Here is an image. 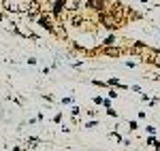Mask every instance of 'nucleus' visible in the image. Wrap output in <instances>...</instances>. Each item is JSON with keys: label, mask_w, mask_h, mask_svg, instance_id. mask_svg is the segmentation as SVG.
<instances>
[{"label": "nucleus", "mask_w": 160, "mask_h": 151, "mask_svg": "<svg viewBox=\"0 0 160 151\" xmlns=\"http://www.w3.org/2000/svg\"><path fill=\"white\" fill-rule=\"evenodd\" d=\"M4 13H13V15H26L28 9V0H2L0 2Z\"/></svg>", "instance_id": "1"}, {"label": "nucleus", "mask_w": 160, "mask_h": 151, "mask_svg": "<svg viewBox=\"0 0 160 151\" xmlns=\"http://www.w3.org/2000/svg\"><path fill=\"white\" fill-rule=\"evenodd\" d=\"M34 24H38L41 26V28H43V30H45V32H49V34H56V21H53V17H51V13L49 11H45V9H43V13H41V15H38L37 17V21H34Z\"/></svg>", "instance_id": "2"}, {"label": "nucleus", "mask_w": 160, "mask_h": 151, "mask_svg": "<svg viewBox=\"0 0 160 151\" xmlns=\"http://www.w3.org/2000/svg\"><path fill=\"white\" fill-rule=\"evenodd\" d=\"M43 13V2L41 0H28V9H26V21H37V17Z\"/></svg>", "instance_id": "3"}, {"label": "nucleus", "mask_w": 160, "mask_h": 151, "mask_svg": "<svg viewBox=\"0 0 160 151\" xmlns=\"http://www.w3.org/2000/svg\"><path fill=\"white\" fill-rule=\"evenodd\" d=\"M64 13H66V24L71 26V28H81V26L86 24L81 11H64Z\"/></svg>", "instance_id": "4"}, {"label": "nucleus", "mask_w": 160, "mask_h": 151, "mask_svg": "<svg viewBox=\"0 0 160 151\" xmlns=\"http://www.w3.org/2000/svg\"><path fill=\"white\" fill-rule=\"evenodd\" d=\"M83 4H86L90 11H96V13H100V11L107 9V2H105V0H86Z\"/></svg>", "instance_id": "5"}, {"label": "nucleus", "mask_w": 160, "mask_h": 151, "mask_svg": "<svg viewBox=\"0 0 160 151\" xmlns=\"http://www.w3.org/2000/svg\"><path fill=\"white\" fill-rule=\"evenodd\" d=\"M83 0H64V11H81Z\"/></svg>", "instance_id": "6"}, {"label": "nucleus", "mask_w": 160, "mask_h": 151, "mask_svg": "<svg viewBox=\"0 0 160 151\" xmlns=\"http://www.w3.org/2000/svg\"><path fill=\"white\" fill-rule=\"evenodd\" d=\"M107 85H109V87H118V89H130V85L122 83L118 77H111V79H107Z\"/></svg>", "instance_id": "7"}, {"label": "nucleus", "mask_w": 160, "mask_h": 151, "mask_svg": "<svg viewBox=\"0 0 160 151\" xmlns=\"http://www.w3.org/2000/svg\"><path fill=\"white\" fill-rule=\"evenodd\" d=\"M26 145H28V149L32 151V149H37L38 145H41V140H38V136H30V139L26 140Z\"/></svg>", "instance_id": "8"}, {"label": "nucleus", "mask_w": 160, "mask_h": 151, "mask_svg": "<svg viewBox=\"0 0 160 151\" xmlns=\"http://www.w3.org/2000/svg\"><path fill=\"white\" fill-rule=\"evenodd\" d=\"M111 139L115 140V143H122V145H130V140H126L120 136V132H111Z\"/></svg>", "instance_id": "9"}, {"label": "nucleus", "mask_w": 160, "mask_h": 151, "mask_svg": "<svg viewBox=\"0 0 160 151\" xmlns=\"http://www.w3.org/2000/svg\"><path fill=\"white\" fill-rule=\"evenodd\" d=\"M115 43H118V38L113 36V34H109V36L102 40V45H100V47H111V45H115Z\"/></svg>", "instance_id": "10"}, {"label": "nucleus", "mask_w": 160, "mask_h": 151, "mask_svg": "<svg viewBox=\"0 0 160 151\" xmlns=\"http://www.w3.org/2000/svg\"><path fill=\"white\" fill-rule=\"evenodd\" d=\"M149 64H154V66H158V68H160V51H156V49H154V55H152Z\"/></svg>", "instance_id": "11"}, {"label": "nucleus", "mask_w": 160, "mask_h": 151, "mask_svg": "<svg viewBox=\"0 0 160 151\" xmlns=\"http://www.w3.org/2000/svg\"><path fill=\"white\" fill-rule=\"evenodd\" d=\"M105 111H107V115H109V117H113V119H115V117H118V111H115V109H113V106H107V109H105Z\"/></svg>", "instance_id": "12"}, {"label": "nucleus", "mask_w": 160, "mask_h": 151, "mask_svg": "<svg viewBox=\"0 0 160 151\" xmlns=\"http://www.w3.org/2000/svg\"><path fill=\"white\" fill-rule=\"evenodd\" d=\"M92 83H94L96 87H109V85H107V81H100V79H94Z\"/></svg>", "instance_id": "13"}, {"label": "nucleus", "mask_w": 160, "mask_h": 151, "mask_svg": "<svg viewBox=\"0 0 160 151\" xmlns=\"http://www.w3.org/2000/svg\"><path fill=\"white\" fill-rule=\"evenodd\" d=\"M107 98L115 100V98H118V89H113V87H111V89H109V94H107Z\"/></svg>", "instance_id": "14"}, {"label": "nucleus", "mask_w": 160, "mask_h": 151, "mask_svg": "<svg viewBox=\"0 0 160 151\" xmlns=\"http://www.w3.org/2000/svg\"><path fill=\"white\" fill-rule=\"evenodd\" d=\"M98 126V121H96V119H90V121H86V128H90V130H92V128H96Z\"/></svg>", "instance_id": "15"}, {"label": "nucleus", "mask_w": 160, "mask_h": 151, "mask_svg": "<svg viewBox=\"0 0 160 151\" xmlns=\"http://www.w3.org/2000/svg\"><path fill=\"white\" fill-rule=\"evenodd\" d=\"M111 104H113V100L105 96V98H102V104H100V106H105V109H107V106H111Z\"/></svg>", "instance_id": "16"}, {"label": "nucleus", "mask_w": 160, "mask_h": 151, "mask_svg": "<svg viewBox=\"0 0 160 151\" xmlns=\"http://www.w3.org/2000/svg\"><path fill=\"white\" fill-rule=\"evenodd\" d=\"M71 115H73V117H79V115H81V109H79V106H73V109H71Z\"/></svg>", "instance_id": "17"}, {"label": "nucleus", "mask_w": 160, "mask_h": 151, "mask_svg": "<svg viewBox=\"0 0 160 151\" xmlns=\"http://www.w3.org/2000/svg\"><path fill=\"white\" fill-rule=\"evenodd\" d=\"M158 98H156V96H154V98H149V100H148V104H149V106H156V104H158Z\"/></svg>", "instance_id": "18"}, {"label": "nucleus", "mask_w": 160, "mask_h": 151, "mask_svg": "<svg viewBox=\"0 0 160 151\" xmlns=\"http://www.w3.org/2000/svg\"><path fill=\"white\" fill-rule=\"evenodd\" d=\"M53 124H62V113H56V117H53Z\"/></svg>", "instance_id": "19"}, {"label": "nucleus", "mask_w": 160, "mask_h": 151, "mask_svg": "<svg viewBox=\"0 0 160 151\" xmlns=\"http://www.w3.org/2000/svg\"><path fill=\"white\" fill-rule=\"evenodd\" d=\"M130 89H132V92H135V94H143V89L139 87V85H130Z\"/></svg>", "instance_id": "20"}, {"label": "nucleus", "mask_w": 160, "mask_h": 151, "mask_svg": "<svg viewBox=\"0 0 160 151\" xmlns=\"http://www.w3.org/2000/svg\"><path fill=\"white\" fill-rule=\"evenodd\" d=\"M92 102H94V104H102V96H94Z\"/></svg>", "instance_id": "21"}, {"label": "nucleus", "mask_w": 160, "mask_h": 151, "mask_svg": "<svg viewBox=\"0 0 160 151\" xmlns=\"http://www.w3.org/2000/svg\"><path fill=\"white\" fill-rule=\"evenodd\" d=\"M128 128H130V130H132V132H135L137 128H139V124H137V121H128Z\"/></svg>", "instance_id": "22"}, {"label": "nucleus", "mask_w": 160, "mask_h": 151, "mask_svg": "<svg viewBox=\"0 0 160 151\" xmlns=\"http://www.w3.org/2000/svg\"><path fill=\"white\" fill-rule=\"evenodd\" d=\"M62 104H73V98H71V96H66V98H62Z\"/></svg>", "instance_id": "23"}, {"label": "nucleus", "mask_w": 160, "mask_h": 151, "mask_svg": "<svg viewBox=\"0 0 160 151\" xmlns=\"http://www.w3.org/2000/svg\"><path fill=\"white\" fill-rule=\"evenodd\" d=\"M145 132H148V134H156V128H154V126H148V128H145Z\"/></svg>", "instance_id": "24"}, {"label": "nucleus", "mask_w": 160, "mask_h": 151, "mask_svg": "<svg viewBox=\"0 0 160 151\" xmlns=\"http://www.w3.org/2000/svg\"><path fill=\"white\" fill-rule=\"evenodd\" d=\"M124 64H126V66H128V68H132V66H135V60H126V62H124Z\"/></svg>", "instance_id": "25"}, {"label": "nucleus", "mask_w": 160, "mask_h": 151, "mask_svg": "<svg viewBox=\"0 0 160 151\" xmlns=\"http://www.w3.org/2000/svg\"><path fill=\"white\" fill-rule=\"evenodd\" d=\"M0 21H4V11H0Z\"/></svg>", "instance_id": "26"}, {"label": "nucleus", "mask_w": 160, "mask_h": 151, "mask_svg": "<svg viewBox=\"0 0 160 151\" xmlns=\"http://www.w3.org/2000/svg\"><path fill=\"white\" fill-rule=\"evenodd\" d=\"M139 2H145V4H148V2H149V0H139Z\"/></svg>", "instance_id": "27"}, {"label": "nucleus", "mask_w": 160, "mask_h": 151, "mask_svg": "<svg viewBox=\"0 0 160 151\" xmlns=\"http://www.w3.org/2000/svg\"><path fill=\"white\" fill-rule=\"evenodd\" d=\"M158 32H160V30H158Z\"/></svg>", "instance_id": "28"}]
</instances>
